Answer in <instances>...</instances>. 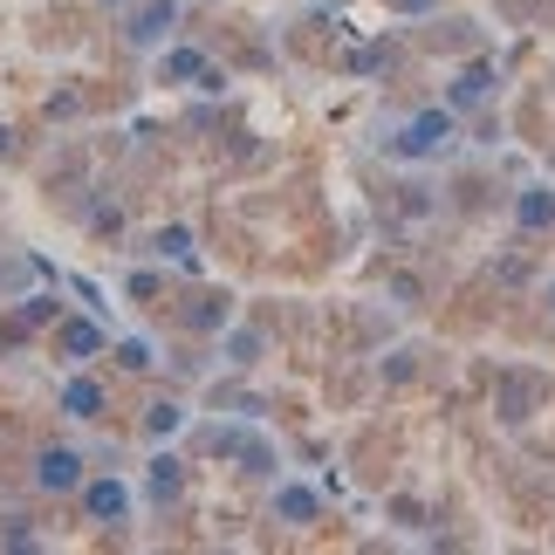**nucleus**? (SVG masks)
Returning a JSON list of instances; mask_svg holds the SVG:
<instances>
[{"label": "nucleus", "mask_w": 555, "mask_h": 555, "mask_svg": "<svg viewBox=\"0 0 555 555\" xmlns=\"http://www.w3.org/2000/svg\"><path fill=\"white\" fill-rule=\"evenodd\" d=\"M548 309H555V288H548Z\"/></svg>", "instance_id": "obj_18"}, {"label": "nucleus", "mask_w": 555, "mask_h": 555, "mask_svg": "<svg viewBox=\"0 0 555 555\" xmlns=\"http://www.w3.org/2000/svg\"><path fill=\"white\" fill-rule=\"evenodd\" d=\"M103 404H111V398H103L96 377H69V384H62V412H69V418H103Z\"/></svg>", "instance_id": "obj_6"}, {"label": "nucleus", "mask_w": 555, "mask_h": 555, "mask_svg": "<svg viewBox=\"0 0 555 555\" xmlns=\"http://www.w3.org/2000/svg\"><path fill=\"white\" fill-rule=\"evenodd\" d=\"M487 82H494L487 69H466V76L453 82V111H474V103H487Z\"/></svg>", "instance_id": "obj_12"}, {"label": "nucleus", "mask_w": 555, "mask_h": 555, "mask_svg": "<svg viewBox=\"0 0 555 555\" xmlns=\"http://www.w3.org/2000/svg\"><path fill=\"white\" fill-rule=\"evenodd\" d=\"M103 350V330L96 323H62V357H76V364H82V357H96Z\"/></svg>", "instance_id": "obj_8"}, {"label": "nucleus", "mask_w": 555, "mask_h": 555, "mask_svg": "<svg viewBox=\"0 0 555 555\" xmlns=\"http://www.w3.org/2000/svg\"><path fill=\"white\" fill-rule=\"evenodd\" d=\"M179 425H185V412H179V404H172V398H158V404H152V412H144V433H152V439H172V433H179Z\"/></svg>", "instance_id": "obj_11"}, {"label": "nucleus", "mask_w": 555, "mask_h": 555, "mask_svg": "<svg viewBox=\"0 0 555 555\" xmlns=\"http://www.w3.org/2000/svg\"><path fill=\"white\" fill-rule=\"evenodd\" d=\"M384 152H391V158H439V152H453V117H446V111H418L412 124H398V131H391V144H384Z\"/></svg>", "instance_id": "obj_2"}, {"label": "nucleus", "mask_w": 555, "mask_h": 555, "mask_svg": "<svg viewBox=\"0 0 555 555\" xmlns=\"http://www.w3.org/2000/svg\"><path fill=\"white\" fill-rule=\"evenodd\" d=\"M404 8H433V0H404Z\"/></svg>", "instance_id": "obj_17"}, {"label": "nucleus", "mask_w": 555, "mask_h": 555, "mask_svg": "<svg viewBox=\"0 0 555 555\" xmlns=\"http://www.w3.org/2000/svg\"><path fill=\"white\" fill-rule=\"evenodd\" d=\"M185 76H206L199 49H172V55H165V82H185Z\"/></svg>", "instance_id": "obj_13"}, {"label": "nucleus", "mask_w": 555, "mask_h": 555, "mask_svg": "<svg viewBox=\"0 0 555 555\" xmlns=\"http://www.w3.org/2000/svg\"><path fill=\"white\" fill-rule=\"evenodd\" d=\"M103 8H131V0H103Z\"/></svg>", "instance_id": "obj_16"}, {"label": "nucleus", "mask_w": 555, "mask_h": 555, "mask_svg": "<svg viewBox=\"0 0 555 555\" xmlns=\"http://www.w3.org/2000/svg\"><path fill=\"white\" fill-rule=\"evenodd\" d=\"M117 364L144 377V371H152V344H144V336H124V344H117Z\"/></svg>", "instance_id": "obj_14"}, {"label": "nucleus", "mask_w": 555, "mask_h": 555, "mask_svg": "<svg viewBox=\"0 0 555 555\" xmlns=\"http://www.w3.org/2000/svg\"><path fill=\"white\" fill-rule=\"evenodd\" d=\"M172 28H179V0H131L124 8V41L131 49H158Z\"/></svg>", "instance_id": "obj_3"}, {"label": "nucleus", "mask_w": 555, "mask_h": 555, "mask_svg": "<svg viewBox=\"0 0 555 555\" xmlns=\"http://www.w3.org/2000/svg\"><path fill=\"white\" fill-rule=\"evenodd\" d=\"M274 515L282 521H315V494L309 487H282V494H274Z\"/></svg>", "instance_id": "obj_9"}, {"label": "nucleus", "mask_w": 555, "mask_h": 555, "mask_svg": "<svg viewBox=\"0 0 555 555\" xmlns=\"http://www.w3.org/2000/svg\"><path fill=\"white\" fill-rule=\"evenodd\" d=\"M515 227H521V233H548V227H555V185H528V192H521Z\"/></svg>", "instance_id": "obj_5"}, {"label": "nucleus", "mask_w": 555, "mask_h": 555, "mask_svg": "<svg viewBox=\"0 0 555 555\" xmlns=\"http://www.w3.org/2000/svg\"><path fill=\"white\" fill-rule=\"evenodd\" d=\"M28 480H35V494L69 501V494H82V480H90V453H82V446H69V439H55V446H41V453H35Z\"/></svg>", "instance_id": "obj_1"}, {"label": "nucleus", "mask_w": 555, "mask_h": 555, "mask_svg": "<svg viewBox=\"0 0 555 555\" xmlns=\"http://www.w3.org/2000/svg\"><path fill=\"white\" fill-rule=\"evenodd\" d=\"M82 515H90L96 528H111L131 515V487H124L117 474H103V480H82Z\"/></svg>", "instance_id": "obj_4"}, {"label": "nucleus", "mask_w": 555, "mask_h": 555, "mask_svg": "<svg viewBox=\"0 0 555 555\" xmlns=\"http://www.w3.org/2000/svg\"><path fill=\"white\" fill-rule=\"evenodd\" d=\"M179 474H185L179 460H158V466H152V501H158V507H172V501H179V487H185Z\"/></svg>", "instance_id": "obj_10"}, {"label": "nucleus", "mask_w": 555, "mask_h": 555, "mask_svg": "<svg viewBox=\"0 0 555 555\" xmlns=\"http://www.w3.org/2000/svg\"><path fill=\"white\" fill-rule=\"evenodd\" d=\"M8 152H14V144H8V124H0V158H8Z\"/></svg>", "instance_id": "obj_15"}, {"label": "nucleus", "mask_w": 555, "mask_h": 555, "mask_svg": "<svg viewBox=\"0 0 555 555\" xmlns=\"http://www.w3.org/2000/svg\"><path fill=\"white\" fill-rule=\"evenodd\" d=\"M158 261H172V268H192V261H199L192 227H165V233H158Z\"/></svg>", "instance_id": "obj_7"}]
</instances>
